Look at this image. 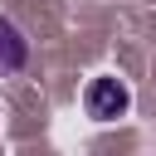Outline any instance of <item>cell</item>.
I'll return each instance as SVG.
<instances>
[{
	"label": "cell",
	"mask_w": 156,
	"mask_h": 156,
	"mask_svg": "<svg viewBox=\"0 0 156 156\" xmlns=\"http://www.w3.org/2000/svg\"><path fill=\"white\" fill-rule=\"evenodd\" d=\"M83 107H88L93 122H112V117H122V112L132 107V93H127V83H117V78H93L88 93H83Z\"/></svg>",
	"instance_id": "cell-1"
},
{
	"label": "cell",
	"mask_w": 156,
	"mask_h": 156,
	"mask_svg": "<svg viewBox=\"0 0 156 156\" xmlns=\"http://www.w3.org/2000/svg\"><path fill=\"white\" fill-rule=\"evenodd\" d=\"M29 63V39L10 24V20H0V78L5 73H20Z\"/></svg>",
	"instance_id": "cell-2"
}]
</instances>
